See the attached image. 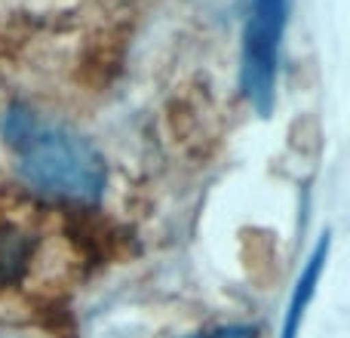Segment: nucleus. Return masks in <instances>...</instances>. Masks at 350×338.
I'll return each instance as SVG.
<instances>
[{
  "label": "nucleus",
  "instance_id": "nucleus-1",
  "mask_svg": "<svg viewBox=\"0 0 350 338\" xmlns=\"http://www.w3.org/2000/svg\"><path fill=\"white\" fill-rule=\"evenodd\" d=\"M3 139L28 187L65 203H96L108 185V166L98 148L80 133L46 120L31 108H12Z\"/></svg>",
  "mask_w": 350,
  "mask_h": 338
},
{
  "label": "nucleus",
  "instance_id": "nucleus-2",
  "mask_svg": "<svg viewBox=\"0 0 350 338\" xmlns=\"http://www.w3.org/2000/svg\"><path fill=\"white\" fill-rule=\"evenodd\" d=\"M289 0H249L240 47V90L255 114L267 117L277 102L280 49Z\"/></svg>",
  "mask_w": 350,
  "mask_h": 338
},
{
  "label": "nucleus",
  "instance_id": "nucleus-3",
  "mask_svg": "<svg viewBox=\"0 0 350 338\" xmlns=\"http://www.w3.org/2000/svg\"><path fill=\"white\" fill-rule=\"evenodd\" d=\"M326 259H329V237L317 243V249L310 252L301 277L295 280V289H292L289 311H286V323H283V338H298V333H301L304 314H308V304L314 302V296H317V283H320V277H323Z\"/></svg>",
  "mask_w": 350,
  "mask_h": 338
},
{
  "label": "nucleus",
  "instance_id": "nucleus-4",
  "mask_svg": "<svg viewBox=\"0 0 350 338\" xmlns=\"http://www.w3.org/2000/svg\"><path fill=\"white\" fill-rule=\"evenodd\" d=\"M187 338H258V329L249 323H230V326H215L206 333H193Z\"/></svg>",
  "mask_w": 350,
  "mask_h": 338
},
{
  "label": "nucleus",
  "instance_id": "nucleus-5",
  "mask_svg": "<svg viewBox=\"0 0 350 338\" xmlns=\"http://www.w3.org/2000/svg\"><path fill=\"white\" fill-rule=\"evenodd\" d=\"M10 338H18V335H10Z\"/></svg>",
  "mask_w": 350,
  "mask_h": 338
}]
</instances>
